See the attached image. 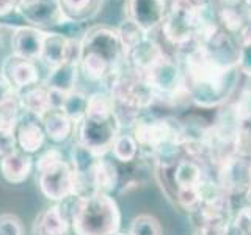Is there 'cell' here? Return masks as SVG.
<instances>
[{
    "label": "cell",
    "mask_w": 251,
    "mask_h": 235,
    "mask_svg": "<svg viewBox=\"0 0 251 235\" xmlns=\"http://www.w3.org/2000/svg\"><path fill=\"white\" fill-rule=\"evenodd\" d=\"M77 72H78V66L71 65V63H65V65H61L58 68L50 69V72L44 82V86L47 90H55L69 94L75 91Z\"/></svg>",
    "instance_id": "cell-20"
},
{
    "label": "cell",
    "mask_w": 251,
    "mask_h": 235,
    "mask_svg": "<svg viewBox=\"0 0 251 235\" xmlns=\"http://www.w3.org/2000/svg\"><path fill=\"white\" fill-rule=\"evenodd\" d=\"M115 235H129V234H123V232H118V234H115Z\"/></svg>",
    "instance_id": "cell-38"
},
{
    "label": "cell",
    "mask_w": 251,
    "mask_h": 235,
    "mask_svg": "<svg viewBox=\"0 0 251 235\" xmlns=\"http://www.w3.org/2000/svg\"><path fill=\"white\" fill-rule=\"evenodd\" d=\"M18 8V0H0V16H6Z\"/></svg>",
    "instance_id": "cell-34"
},
{
    "label": "cell",
    "mask_w": 251,
    "mask_h": 235,
    "mask_svg": "<svg viewBox=\"0 0 251 235\" xmlns=\"http://www.w3.org/2000/svg\"><path fill=\"white\" fill-rule=\"evenodd\" d=\"M138 143L137 140L133 138V135H126V133H120L112 146V155L115 157V160L121 162V163H130L137 159L138 155Z\"/></svg>",
    "instance_id": "cell-24"
},
{
    "label": "cell",
    "mask_w": 251,
    "mask_h": 235,
    "mask_svg": "<svg viewBox=\"0 0 251 235\" xmlns=\"http://www.w3.org/2000/svg\"><path fill=\"white\" fill-rule=\"evenodd\" d=\"M0 72L6 77V80L13 85V88L18 93L30 88V86H35L39 78L35 63L19 58L16 55H11L5 60Z\"/></svg>",
    "instance_id": "cell-10"
},
{
    "label": "cell",
    "mask_w": 251,
    "mask_h": 235,
    "mask_svg": "<svg viewBox=\"0 0 251 235\" xmlns=\"http://www.w3.org/2000/svg\"><path fill=\"white\" fill-rule=\"evenodd\" d=\"M240 5L243 6V10L247 11L248 18H250V14H251V0H242V3H240Z\"/></svg>",
    "instance_id": "cell-35"
},
{
    "label": "cell",
    "mask_w": 251,
    "mask_h": 235,
    "mask_svg": "<svg viewBox=\"0 0 251 235\" xmlns=\"http://www.w3.org/2000/svg\"><path fill=\"white\" fill-rule=\"evenodd\" d=\"M129 235H163L162 224L155 216L138 215L132 219L129 227Z\"/></svg>",
    "instance_id": "cell-25"
},
{
    "label": "cell",
    "mask_w": 251,
    "mask_h": 235,
    "mask_svg": "<svg viewBox=\"0 0 251 235\" xmlns=\"http://www.w3.org/2000/svg\"><path fill=\"white\" fill-rule=\"evenodd\" d=\"M38 187L49 201L63 202L75 194V174L71 163H61L36 172Z\"/></svg>",
    "instance_id": "cell-6"
},
{
    "label": "cell",
    "mask_w": 251,
    "mask_h": 235,
    "mask_svg": "<svg viewBox=\"0 0 251 235\" xmlns=\"http://www.w3.org/2000/svg\"><path fill=\"white\" fill-rule=\"evenodd\" d=\"M220 2L226 6H235V5H240L242 0H220Z\"/></svg>",
    "instance_id": "cell-36"
},
{
    "label": "cell",
    "mask_w": 251,
    "mask_h": 235,
    "mask_svg": "<svg viewBox=\"0 0 251 235\" xmlns=\"http://www.w3.org/2000/svg\"><path fill=\"white\" fill-rule=\"evenodd\" d=\"M195 235H215V234H212V232H209L206 229H201V227H198L196 232H195Z\"/></svg>",
    "instance_id": "cell-37"
},
{
    "label": "cell",
    "mask_w": 251,
    "mask_h": 235,
    "mask_svg": "<svg viewBox=\"0 0 251 235\" xmlns=\"http://www.w3.org/2000/svg\"><path fill=\"white\" fill-rule=\"evenodd\" d=\"M234 112L242 124H251V90L242 91L239 100L234 105Z\"/></svg>",
    "instance_id": "cell-29"
},
{
    "label": "cell",
    "mask_w": 251,
    "mask_h": 235,
    "mask_svg": "<svg viewBox=\"0 0 251 235\" xmlns=\"http://www.w3.org/2000/svg\"><path fill=\"white\" fill-rule=\"evenodd\" d=\"M86 110H88V96H85L83 93L77 90L68 94L65 104L61 107V112L75 124V127L86 116Z\"/></svg>",
    "instance_id": "cell-23"
},
{
    "label": "cell",
    "mask_w": 251,
    "mask_h": 235,
    "mask_svg": "<svg viewBox=\"0 0 251 235\" xmlns=\"http://www.w3.org/2000/svg\"><path fill=\"white\" fill-rule=\"evenodd\" d=\"M19 97L16 96L6 102L0 104V129L3 130H16L19 124Z\"/></svg>",
    "instance_id": "cell-26"
},
{
    "label": "cell",
    "mask_w": 251,
    "mask_h": 235,
    "mask_svg": "<svg viewBox=\"0 0 251 235\" xmlns=\"http://www.w3.org/2000/svg\"><path fill=\"white\" fill-rule=\"evenodd\" d=\"M31 169H33V160L30 154H25L24 151H13L0 159V172L6 182L13 185H18L25 182L28 179Z\"/></svg>",
    "instance_id": "cell-12"
},
{
    "label": "cell",
    "mask_w": 251,
    "mask_h": 235,
    "mask_svg": "<svg viewBox=\"0 0 251 235\" xmlns=\"http://www.w3.org/2000/svg\"><path fill=\"white\" fill-rule=\"evenodd\" d=\"M177 202L187 210H196L202 204L201 188H177Z\"/></svg>",
    "instance_id": "cell-27"
},
{
    "label": "cell",
    "mask_w": 251,
    "mask_h": 235,
    "mask_svg": "<svg viewBox=\"0 0 251 235\" xmlns=\"http://www.w3.org/2000/svg\"><path fill=\"white\" fill-rule=\"evenodd\" d=\"M68 39L60 33H46L43 52L39 60H43L46 66L50 69L58 68L66 63V49H68Z\"/></svg>",
    "instance_id": "cell-19"
},
{
    "label": "cell",
    "mask_w": 251,
    "mask_h": 235,
    "mask_svg": "<svg viewBox=\"0 0 251 235\" xmlns=\"http://www.w3.org/2000/svg\"><path fill=\"white\" fill-rule=\"evenodd\" d=\"M104 0H58L60 10L68 22H83L94 18Z\"/></svg>",
    "instance_id": "cell-17"
},
{
    "label": "cell",
    "mask_w": 251,
    "mask_h": 235,
    "mask_svg": "<svg viewBox=\"0 0 251 235\" xmlns=\"http://www.w3.org/2000/svg\"><path fill=\"white\" fill-rule=\"evenodd\" d=\"M237 69H239V72L251 77V41L240 43V50L237 57Z\"/></svg>",
    "instance_id": "cell-31"
},
{
    "label": "cell",
    "mask_w": 251,
    "mask_h": 235,
    "mask_svg": "<svg viewBox=\"0 0 251 235\" xmlns=\"http://www.w3.org/2000/svg\"><path fill=\"white\" fill-rule=\"evenodd\" d=\"M16 140L21 151L25 154H35L44 146L46 132L43 124L38 121H19L16 127Z\"/></svg>",
    "instance_id": "cell-14"
},
{
    "label": "cell",
    "mask_w": 251,
    "mask_h": 235,
    "mask_svg": "<svg viewBox=\"0 0 251 235\" xmlns=\"http://www.w3.org/2000/svg\"><path fill=\"white\" fill-rule=\"evenodd\" d=\"M18 140H16V130H3L0 129V159L16 151Z\"/></svg>",
    "instance_id": "cell-32"
},
{
    "label": "cell",
    "mask_w": 251,
    "mask_h": 235,
    "mask_svg": "<svg viewBox=\"0 0 251 235\" xmlns=\"http://www.w3.org/2000/svg\"><path fill=\"white\" fill-rule=\"evenodd\" d=\"M21 108L25 110L27 113L33 115L36 118H41L52 110L50 99H49V90L46 86H30L27 90H22L18 94Z\"/></svg>",
    "instance_id": "cell-13"
},
{
    "label": "cell",
    "mask_w": 251,
    "mask_h": 235,
    "mask_svg": "<svg viewBox=\"0 0 251 235\" xmlns=\"http://www.w3.org/2000/svg\"><path fill=\"white\" fill-rule=\"evenodd\" d=\"M118 169L113 162L100 157L91 172V187L94 193H112L118 185Z\"/></svg>",
    "instance_id": "cell-16"
},
{
    "label": "cell",
    "mask_w": 251,
    "mask_h": 235,
    "mask_svg": "<svg viewBox=\"0 0 251 235\" xmlns=\"http://www.w3.org/2000/svg\"><path fill=\"white\" fill-rule=\"evenodd\" d=\"M82 52L94 53L108 63L115 70H120V66L126 63L124 50L120 43L116 30L108 27H93L80 39Z\"/></svg>",
    "instance_id": "cell-5"
},
{
    "label": "cell",
    "mask_w": 251,
    "mask_h": 235,
    "mask_svg": "<svg viewBox=\"0 0 251 235\" xmlns=\"http://www.w3.org/2000/svg\"><path fill=\"white\" fill-rule=\"evenodd\" d=\"M18 94L19 93L13 88V85L6 80V77L2 72H0V104H2V102L10 100L13 97H16Z\"/></svg>",
    "instance_id": "cell-33"
},
{
    "label": "cell",
    "mask_w": 251,
    "mask_h": 235,
    "mask_svg": "<svg viewBox=\"0 0 251 235\" xmlns=\"http://www.w3.org/2000/svg\"><path fill=\"white\" fill-rule=\"evenodd\" d=\"M217 19L220 27L237 39L250 24V18L242 5H235V6L222 5V8L217 13Z\"/></svg>",
    "instance_id": "cell-18"
},
{
    "label": "cell",
    "mask_w": 251,
    "mask_h": 235,
    "mask_svg": "<svg viewBox=\"0 0 251 235\" xmlns=\"http://www.w3.org/2000/svg\"><path fill=\"white\" fill-rule=\"evenodd\" d=\"M43 129L46 132V137H49L53 143H63L66 141L74 130V122L61 112V110L52 108L41 118Z\"/></svg>",
    "instance_id": "cell-15"
},
{
    "label": "cell",
    "mask_w": 251,
    "mask_h": 235,
    "mask_svg": "<svg viewBox=\"0 0 251 235\" xmlns=\"http://www.w3.org/2000/svg\"><path fill=\"white\" fill-rule=\"evenodd\" d=\"M75 235H115L121 227L118 202L107 193L74 194L63 201Z\"/></svg>",
    "instance_id": "cell-2"
},
{
    "label": "cell",
    "mask_w": 251,
    "mask_h": 235,
    "mask_svg": "<svg viewBox=\"0 0 251 235\" xmlns=\"http://www.w3.org/2000/svg\"><path fill=\"white\" fill-rule=\"evenodd\" d=\"M0 235H24L21 219L11 213L0 215Z\"/></svg>",
    "instance_id": "cell-30"
},
{
    "label": "cell",
    "mask_w": 251,
    "mask_h": 235,
    "mask_svg": "<svg viewBox=\"0 0 251 235\" xmlns=\"http://www.w3.org/2000/svg\"><path fill=\"white\" fill-rule=\"evenodd\" d=\"M19 11L25 18V21L33 24V27L36 28L58 25V24L68 22L60 10L58 0H39L35 5L24 8V10Z\"/></svg>",
    "instance_id": "cell-11"
},
{
    "label": "cell",
    "mask_w": 251,
    "mask_h": 235,
    "mask_svg": "<svg viewBox=\"0 0 251 235\" xmlns=\"http://www.w3.org/2000/svg\"><path fill=\"white\" fill-rule=\"evenodd\" d=\"M65 160V155L60 151L58 147H49L46 149V151L38 157V160L35 163V168H36V172L39 171H44L50 166H55V164L61 163Z\"/></svg>",
    "instance_id": "cell-28"
},
{
    "label": "cell",
    "mask_w": 251,
    "mask_h": 235,
    "mask_svg": "<svg viewBox=\"0 0 251 235\" xmlns=\"http://www.w3.org/2000/svg\"><path fill=\"white\" fill-rule=\"evenodd\" d=\"M71 216L63 202L44 209L33 223V235H69Z\"/></svg>",
    "instance_id": "cell-8"
},
{
    "label": "cell",
    "mask_w": 251,
    "mask_h": 235,
    "mask_svg": "<svg viewBox=\"0 0 251 235\" xmlns=\"http://www.w3.org/2000/svg\"><path fill=\"white\" fill-rule=\"evenodd\" d=\"M116 33H118V38H120V43L123 46L124 57H127L133 49H137L141 43L146 41L149 38L148 31H145L137 22H133L129 18H126L120 24V27L116 28Z\"/></svg>",
    "instance_id": "cell-21"
},
{
    "label": "cell",
    "mask_w": 251,
    "mask_h": 235,
    "mask_svg": "<svg viewBox=\"0 0 251 235\" xmlns=\"http://www.w3.org/2000/svg\"><path fill=\"white\" fill-rule=\"evenodd\" d=\"M176 50L182 69L184 88L193 104L202 108L225 104L239 82L237 65L217 58L196 39Z\"/></svg>",
    "instance_id": "cell-1"
},
{
    "label": "cell",
    "mask_w": 251,
    "mask_h": 235,
    "mask_svg": "<svg viewBox=\"0 0 251 235\" xmlns=\"http://www.w3.org/2000/svg\"><path fill=\"white\" fill-rule=\"evenodd\" d=\"M46 31L36 27L22 25L14 28L11 36V46H13V55L24 60L35 61L39 60L43 52Z\"/></svg>",
    "instance_id": "cell-9"
},
{
    "label": "cell",
    "mask_w": 251,
    "mask_h": 235,
    "mask_svg": "<svg viewBox=\"0 0 251 235\" xmlns=\"http://www.w3.org/2000/svg\"><path fill=\"white\" fill-rule=\"evenodd\" d=\"M167 8V0H126L127 18L137 22L149 35L162 25Z\"/></svg>",
    "instance_id": "cell-7"
},
{
    "label": "cell",
    "mask_w": 251,
    "mask_h": 235,
    "mask_svg": "<svg viewBox=\"0 0 251 235\" xmlns=\"http://www.w3.org/2000/svg\"><path fill=\"white\" fill-rule=\"evenodd\" d=\"M140 75H143L146 82L151 85L155 99L165 97L167 100H176L179 93H187L184 88V77L179 61L167 53Z\"/></svg>",
    "instance_id": "cell-4"
},
{
    "label": "cell",
    "mask_w": 251,
    "mask_h": 235,
    "mask_svg": "<svg viewBox=\"0 0 251 235\" xmlns=\"http://www.w3.org/2000/svg\"><path fill=\"white\" fill-rule=\"evenodd\" d=\"M173 177L177 188H200L202 184L201 166L193 160H180L176 164Z\"/></svg>",
    "instance_id": "cell-22"
},
{
    "label": "cell",
    "mask_w": 251,
    "mask_h": 235,
    "mask_svg": "<svg viewBox=\"0 0 251 235\" xmlns=\"http://www.w3.org/2000/svg\"><path fill=\"white\" fill-rule=\"evenodd\" d=\"M120 130L121 127L113 113L108 116H85L77 125V141L98 157H105V154L112 151L113 141L120 135Z\"/></svg>",
    "instance_id": "cell-3"
}]
</instances>
